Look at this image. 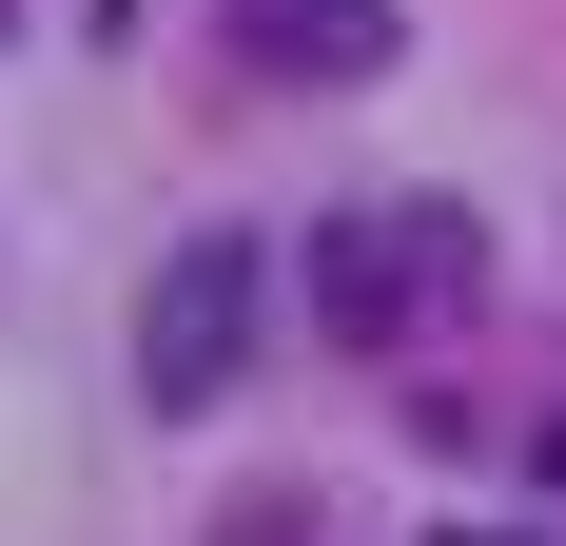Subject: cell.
<instances>
[{"mask_svg": "<svg viewBox=\"0 0 566 546\" xmlns=\"http://www.w3.org/2000/svg\"><path fill=\"white\" fill-rule=\"evenodd\" d=\"M293 293L333 313V351H410V313L469 293V216H450V196H352V216L293 254Z\"/></svg>", "mask_w": 566, "mask_h": 546, "instance_id": "cell-1", "label": "cell"}, {"mask_svg": "<svg viewBox=\"0 0 566 546\" xmlns=\"http://www.w3.org/2000/svg\"><path fill=\"white\" fill-rule=\"evenodd\" d=\"M254 313H274V254H254V234H176L157 293H137V390H157V410H216V390L254 371Z\"/></svg>", "mask_w": 566, "mask_h": 546, "instance_id": "cell-2", "label": "cell"}]
</instances>
